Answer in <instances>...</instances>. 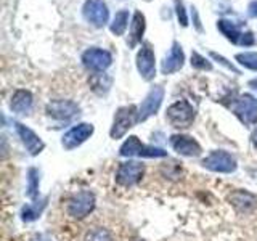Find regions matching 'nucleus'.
Returning <instances> with one entry per match:
<instances>
[{
  "label": "nucleus",
  "mask_w": 257,
  "mask_h": 241,
  "mask_svg": "<svg viewBox=\"0 0 257 241\" xmlns=\"http://www.w3.org/2000/svg\"><path fill=\"white\" fill-rule=\"evenodd\" d=\"M119 155L124 158H164L167 156V151L156 148V147H148V145H143L139 137H128V139L122 143V147L119 150Z\"/></svg>",
  "instance_id": "nucleus-1"
},
{
  "label": "nucleus",
  "mask_w": 257,
  "mask_h": 241,
  "mask_svg": "<svg viewBox=\"0 0 257 241\" xmlns=\"http://www.w3.org/2000/svg\"><path fill=\"white\" fill-rule=\"evenodd\" d=\"M195 108L187 100H180L175 101L174 104L167 108L166 117L174 127L177 129H187L193 124L195 120Z\"/></svg>",
  "instance_id": "nucleus-2"
},
{
  "label": "nucleus",
  "mask_w": 257,
  "mask_h": 241,
  "mask_svg": "<svg viewBox=\"0 0 257 241\" xmlns=\"http://www.w3.org/2000/svg\"><path fill=\"white\" fill-rule=\"evenodd\" d=\"M135 123H139V109H137L134 104L119 108L114 116V123H112V127L109 131L111 139L116 140V139H120V137H124L128 132V129L134 127Z\"/></svg>",
  "instance_id": "nucleus-3"
},
{
  "label": "nucleus",
  "mask_w": 257,
  "mask_h": 241,
  "mask_svg": "<svg viewBox=\"0 0 257 241\" xmlns=\"http://www.w3.org/2000/svg\"><path fill=\"white\" fill-rule=\"evenodd\" d=\"M203 167H206L207 171L219 172V174H231L236 171V159L233 158L230 153L227 151H212L207 158L203 159Z\"/></svg>",
  "instance_id": "nucleus-4"
},
{
  "label": "nucleus",
  "mask_w": 257,
  "mask_h": 241,
  "mask_svg": "<svg viewBox=\"0 0 257 241\" xmlns=\"http://www.w3.org/2000/svg\"><path fill=\"white\" fill-rule=\"evenodd\" d=\"M233 112L239 117L241 123H244L247 126L257 123V98L249 93L239 95L235 100V103L231 104Z\"/></svg>",
  "instance_id": "nucleus-5"
},
{
  "label": "nucleus",
  "mask_w": 257,
  "mask_h": 241,
  "mask_svg": "<svg viewBox=\"0 0 257 241\" xmlns=\"http://www.w3.org/2000/svg\"><path fill=\"white\" fill-rule=\"evenodd\" d=\"M95 207V196L90 191H79L68 203V214L74 219H84Z\"/></svg>",
  "instance_id": "nucleus-6"
},
{
  "label": "nucleus",
  "mask_w": 257,
  "mask_h": 241,
  "mask_svg": "<svg viewBox=\"0 0 257 241\" xmlns=\"http://www.w3.org/2000/svg\"><path fill=\"white\" fill-rule=\"evenodd\" d=\"M145 174V167L140 163L135 161H127V163L119 164L116 172V182L120 187H134L137 185Z\"/></svg>",
  "instance_id": "nucleus-7"
},
{
  "label": "nucleus",
  "mask_w": 257,
  "mask_h": 241,
  "mask_svg": "<svg viewBox=\"0 0 257 241\" xmlns=\"http://www.w3.org/2000/svg\"><path fill=\"white\" fill-rule=\"evenodd\" d=\"M82 15L95 28H103L109 18L108 7L103 0H87L82 7Z\"/></svg>",
  "instance_id": "nucleus-8"
},
{
  "label": "nucleus",
  "mask_w": 257,
  "mask_h": 241,
  "mask_svg": "<svg viewBox=\"0 0 257 241\" xmlns=\"http://www.w3.org/2000/svg\"><path fill=\"white\" fill-rule=\"evenodd\" d=\"M82 63L87 69L103 72L111 66L112 56L108 50H103V48H88L82 55Z\"/></svg>",
  "instance_id": "nucleus-9"
},
{
  "label": "nucleus",
  "mask_w": 257,
  "mask_h": 241,
  "mask_svg": "<svg viewBox=\"0 0 257 241\" xmlns=\"http://www.w3.org/2000/svg\"><path fill=\"white\" fill-rule=\"evenodd\" d=\"M164 100V88L161 85L153 87L148 92V95L145 96V100L142 101V106L139 109V123H143L153 114H156L158 109L161 108Z\"/></svg>",
  "instance_id": "nucleus-10"
},
{
  "label": "nucleus",
  "mask_w": 257,
  "mask_h": 241,
  "mask_svg": "<svg viewBox=\"0 0 257 241\" xmlns=\"http://www.w3.org/2000/svg\"><path fill=\"white\" fill-rule=\"evenodd\" d=\"M217 28H219V31L222 32V34L227 37L230 42L233 44H238V45H254V36L251 34V32H244L239 29L238 24L231 23L228 20H220L219 23H217Z\"/></svg>",
  "instance_id": "nucleus-11"
},
{
  "label": "nucleus",
  "mask_w": 257,
  "mask_h": 241,
  "mask_svg": "<svg viewBox=\"0 0 257 241\" xmlns=\"http://www.w3.org/2000/svg\"><path fill=\"white\" fill-rule=\"evenodd\" d=\"M155 53L150 44H143L140 52L137 53V69L145 80H151L156 76V63Z\"/></svg>",
  "instance_id": "nucleus-12"
},
{
  "label": "nucleus",
  "mask_w": 257,
  "mask_h": 241,
  "mask_svg": "<svg viewBox=\"0 0 257 241\" xmlns=\"http://www.w3.org/2000/svg\"><path fill=\"white\" fill-rule=\"evenodd\" d=\"M92 134H93V126L82 123V124L69 129V131L63 135L61 145L66 150H74V148L80 147V145H82L87 139H90Z\"/></svg>",
  "instance_id": "nucleus-13"
},
{
  "label": "nucleus",
  "mask_w": 257,
  "mask_h": 241,
  "mask_svg": "<svg viewBox=\"0 0 257 241\" xmlns=\"http://www.w3.org/2000/svg\"><path fill=\"white\" fill-rule=\"evenodd\" d=\"M171 147L182 156L196 158L203 153L201 145L190 135H172L171 137Z\"/></svg>",
  "instance_id": "nucleus-14"
},
{
  "label": "nucleus",
  "mask_w": 257,
  "mask_h": 241,
  "mask_svg": "<svg viewBox=\"0 0 257 241\" xmlns=\"http://www.w3.org/2000/svg\"><path fill=\"white\" fill-rule=\"evenodd\" d=\"M77 112L79 106L74 101L69 100H55L47 104V114L58 120H68L72 116H76Z\"/></svg>",
  "instance_id": "nucleus-15"
},
{
  "label": "nucleus",
  "mask_w": 257,
  "mask_h": 241,
  "mask_svg": "<svg viewBox=\"0 0 257 241\" xmlns=\"http://www.w3.org/2000/svg\"><path fill=\"white\" fill-rule=\"evenodd\" d=\"M15 127H16V132H18L21 142L24 143V147H26V150L29 151V155L37 156L39 153H42L45 145L34 131H31L29 127L23 126L21 123H15Z\"/></svg>",
  "instance_id": "nucleus-16"
},
{
  "label": "nucleus",
  "mask_w": 257,
  "mask_h": 241,
  "mask_svg": "<svg viewBox=\"0 0 257 241\" xmlns=\"http://www.w3.org/2000/svg\"><path fill=\"white\" fill-rule=\"evenodd\" d=\"M183 63H185V55L182 47L179 42H174L171 52H169L166 60L161 64V71H163V74H172V72H177L183 68Z\"/></svg>",
  "instance_id": "nucleus-17"
},
{
  "label": "nucleus",
  "mask_w": 257,
  "mask_h": 241,
  "mask_svg": "<svg viewBox=\"0 0 257 241\" xmlns=\"http://www.w3.org/2000/svg\"><path fill=\"white\" fill-rule=\"evenodd\" d=\"M32 106V95L29 90H16L12 96V101H10V108L12 111L18 112V114H24L28 112Z\"/></svg>",
  "instance_id": "nucleus-18"
},
{
  "label": "nucleus",
  "mask_w": 257,
  "mask_h": 241,
  "mask_svg": "<svg viewBox=\"0 0 257 241\" xmlns=\"http://www.w3.org/2000/svg\"><path fill=\"white\" fill-rule=\"evenodd\" d=\"M145 15L142 12H135L132 26H131V34H128V47H135L137 44L142 42V37L145 34Z\"/></svg>",
  "instance_id": "nucleus-19"
},
{
  "label": "nucleus",
  "mask_w": 257,
  "mask_h": 241,
  "mask_svg": "<svg viewBox=\"0 0 257 241\" xmlns=\"http://www.w3.org/2000/svg\"><path fill=\"white\" fill-rule=\"evenodd\" d=\"M127 23H128V10H120L116 13L109 29L114 36H122L127 29Z\"/></svg>",
  "instance_id": "nucleus-20"
},
{
  "label": "nucleus",
  "mask_w": 257,
  "mask_h": 241,
  "mask_svg": "<svg viewBox=\"0 0 257 241\" xmlns=\"http://www.w3.org/2000/svg\"><path fill=\"white\" fill-rule=\"evenodd\" d=\"M90 85L96 93H106L109 90V85H111V79L103 74V72H98V74H93V77L90 79Z\"/></svg>",
  "instance_id": "nucleus-21"
},
{
  "label": "nucleus",
  "mask_w": 257,
  "mask_h": 241,
  "mask_svg": "<svg viewBox=\"0 0 257 241\" xmlns=\"http://www.w3.org/2000/svg\"><path fill=\"white\" fill-rule=\"evenodd\" d=\"M39 191V171L36 167H31L28 171V191L26 195L29 198H36Z\"/></svg>",
  "instance_id": "nucleus-22"
},
{
  "label": "nucleus",
  "mask_w": 257,
  "mask_h": 241,
  "mask_svg": "<svg viewBox=\"0 0 257 241\" xmlns=\"http://www.w3.org/2000/svg\"><path fill=\"white\" fill-rule=\"evenodd\" d=\"M236 61L239 64H243L244 68L247 69H252L257 71V53L255 52H246V53H238L236 56Z\"/></svg>",
  "instance_id": "nucleus-23"
},
{
  "label": "nucleus",
  "mask_w": 257,
  "mask_h": 241,
  "mask_svg": "<svg viewBox=\"0 0 257 241\" xmlns=\"http://www.w3.org/2000/svg\"><path fill=\"white\" fill-rule=\"evenodd\" d=\"M42 207H44V206H40V207H39V204H34V206L28 204V206H24V207H23V212H21L23 220H24V222H32V220L39 219L40 212H42Z\"/></svg>",
  "instance_id": "nucleus-24"
},
{
  "label": "nucleus",
  "mask_w": 257,
  "mask_h": 241,
  "mask_svg": "<svg viewBox=\"0 0 257 241\" xmlns=\"http://www.w3.org/2000/svg\"><path fill=\"white\" fill-rule=\"evenodd\" d=\"M191 66L201 69V71H211L212 69V64L209 63L204 56H201L198 52H193L191 53Z\"/></svg>",
  "instance_id": "nucleus-25"
},
{
  "label": "nucleus",
  "mask_w": 257,
  "mask_h": 241,
  "mask_svg": "<svg viewBox=\"0 0 257 241\" xmlns=\"http://www.w3.org/2000/svg\"><path fill=\"white\" fill-rule=\"evenodd\" d=\"M85 241H112V238H111L108 230H104V228H95V230L87 233Z\"/></svg>",
  "instance_id": "nucleus-26"
},
{
  "label": "nucleus",
  "mask_w": 257,
  "mask_h": 241,
  "mask_svg": "<svg viewBox=\"0 0 257 241\" xmlns=\"http://www.w3.org/2000/svg\"><path fill=\"white\" fill-rule=\"evenodd\" d=\"M175 10H177V18H179V23L182 24L183 28L188 26V18H187V13H185V7L180 0L175 2Z\"/></svg>",
  "instance_id": "nucleus-27"
},
{
  "label": "nucleus",
  "mask_w": 257,
  "mask_h": 241,
  "mask_svg": "<svg viewBox=\"0 0 257 241\" xmlns=\"http://www.w3.org/2000/svg\"><path fill=\"white\" fill-rule=\"evenodd\" d=\"M211 55H212V58H215L217 61H220V63L223 64V66H227V68H228L230 71H233V72H235V74H239V71H238V69H236L235 66H233V64H231V63H228L227 60H225V58H223V56H222V55H217V53H214V52H212Z\"/></svg>",
  "instance_id": "nucleus-28"
},
{
  "label": "nucleus",
  "mask_w": 257,
  "mask_h": 241,
  "mask_svg": "<svg viewBox=\"0 0 257 241\" xmlns=\"http://www.w3.org/2000/svg\"><path fill=\"white\" fill-rule=\"evenodd\" d=\"M249 15L254 16V18H257V2H251V5H249Z\"/></svg>",
  "instance_id": "nucleus-29"
},
{
  "label": "nucleus",
  "mask_w": 257,
  "mask_h": 241,
  "mask_svg": "<svg viewBox=\"0 0 257 241\" xmlns=\"http://www.w3.org/2000/svg\"><path fill=\"white\" fill-rule=\"evenodd\" d=\"M193 15H195V24H196L198 31H203V28H201V23H199V18H198V13H196L195 8H193Z\"/></svg>",
  "instance_id": "nucleus-30"
},
{
  "label": "nucleus",
  "mask_w": 257,
  "mask_h": 241,
  "mask_svg": "<svg viewBox=\"0 0 257 241\" xmlns=\"http://www.w3.org/2000/svg\"><path fill=\"white\" fill-rule=\"evenodd\" d=\"M31 241H50L47 236H44V235H37V236H34Z\"/></svg>",
  "instance_id": "nucleus-31"
},
{
  "label": "nucleus",
  "mask_w": 257,
  "mask_h": 241,
  "mask_svg": "<svg viewBox=\"0 0 257 241\" xmlns=\"http://www.w3.org/2000/svg\"><path fill=\"white\" fill-rule=\"evenodd\" d=\"M251 140H252V145H254V148H257V129L252 132L251 135Z\"/></svg>",
  "instance_id": "nucleus-32"
},
{
  "label": "nucleus",
  "mask_w": 257,
  "mask_h": 241,
  "mask_svg": "<svg viewBox=\"0 0 257 241\" xmlns=\"http://www.w3.org/2000/svg\"><path fill=\"white\" fill-rule=\"evenodd\" d=\"M252 82H254V84H255V85H257V80H252Z\"/></svg>",
  "instance_id": "nucleus-33"
},
{
  "label": "nucleus",
  "mask_w": 257,
  "mask_h": 241,
  "mask_svg": "<svg viewBox=\"0 0 257 241\" xmlns=\"http://www.w3.org/2000/svg\"><path fill=\"white\" fill-rule=\"evenodd\" d=\"M147 2H150V0H147Z\"/></svg>",
  "instance_id": "nucleus-34"
}]
</instances>
